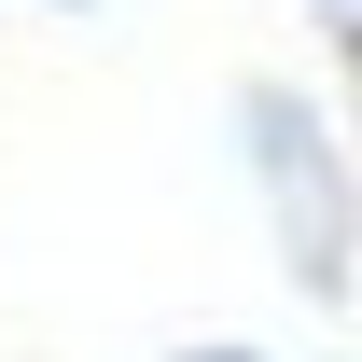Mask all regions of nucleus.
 <instances>
[]
</instances>
